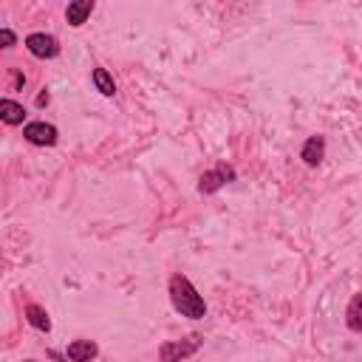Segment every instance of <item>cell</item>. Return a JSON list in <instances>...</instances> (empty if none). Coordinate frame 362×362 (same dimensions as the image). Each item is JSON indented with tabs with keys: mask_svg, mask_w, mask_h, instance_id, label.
I'll use <instances>...</instances> for the list:
<instances>
[{
	"mask_svg": "<svg viewBox=\"0 0 362 362\" xmlns=\"http://www.w3.org/2000/svg\"><path fill=\"white\" fill-rule=\"evenodd\" d=\"M167 294H170L173 308H175L181 317H189V320H204V317H206V303H204V297L198 294V288L189 283V277L173 274L170 283H167Z\"/></svg>",
	"mask_w": 362,
	"mask_h": 362,
	"instance_id": "cell-1",
	"label": "cell"
},
{
	"mask_svg": "<svg viewBox=\"0 0 362 362\" xmlns=\"http://www.w3.org/2000/svg\"><path fill=\"white\" fill-rule=\"evenodd\" d=\"M204 345V337L201 334H189L184 339H170L158 348V359L161 362H181V359H189L192 354H198V348Z\"/></svg>",
	"mask_w": 362,
	"mask_h": 362,
	"instance_id": "cell-2",
	"label": "cell"
},
{
	"mask_svg": "<svg viewBox=\"0 0 362 362\" xmlns=\"http://www.w3.org/2000/svg\"><path fill=\"white\" fill-rule=\"evenodd\" d=\"M235 178H238L235 167H229V164H215L212 170H206V173L198 178V192H201V195H212V192H218L221 187H226V184L235 181Z\"/></svg>",
	"mask_w": 362,
	"mask_h": 362,
	"instance_id": "cell-3",
	"label": "cell"
},
{
	"mask_svg": "<svg viewBox=\"0 0 362 362\" xmlns=\"http://www.w3.org/2000/svg\"><path fill=\"white\" fill-rule=\"evenodd\" d=\"M23 139H25L28 144H34V147H54L57 139H59V130H57L51 122L37 119V122L23 124Z\"/></svg>",
	"mask_w": 362,
	"mask_h": 362,
	"instance_id": "cell-4",
	"label": "cell"
},
{
	"mask_svg": "<svg viewBox=\"0 0 362 362\" xmlns=\"http://www.w3.org/2000/svg\"><path fill=\"white\" fill-rule=\"evenodd\" d=\"M25 48L37 59H54V57H59V40L54 34H45V31H31L25 37Z\"/></svg>",
	"mask_w": 362,
	"mask_h": 362,
	"instance_id": "cell-5",
	"label": "cell"
},
{
	"mask_svg": "<svg viewBox=\"0 0 362 362\" xmlns=\"http://www.w3.org/2000/svg\"><path fill=\"white\" fill-rule=\"evenodd\" d=\"M300 158H303V164L305 167H317L322 158H325V136H308L305 141H303V147H300Z\"/></svg>",
	"mask_w": 362,
	"mask_h": 362,
	"instance_id": "cell-6",
	"label": "cell"
},
{
	"mask_svg": "<svg viewBox=\"0 0 362 362\" xmlns=\"http://www.w3.org/2000/svg\"><path fill=\"white\" fill-rule=\"evenodd\" d=\"M93 8H96L93 0H74V3H68V6H65V20H68V25H71V28L85 25L88 17L93 14Z\"/></svg>",
	"mask_w": 362,
	"mask_h": 362,
	"instance_id": "cell-7",
	"label": "cell"
},
{
	"mask_svg": "<svg viewBox=\"0 0 362 362\" xmlns=\"http://www.w3.org/2000/svg\"><path fill=\"white\" fill-rule=\"evenodd\" d=\"M65 356L71 362H90V359L99 356V345L93 339H74V342H68Z\"/></svg>",
	"mask_w": 362,
	"mask_h": 362,
	"instance_id": "cell-8",
	"label": "cell"
},
{
	"mask_svg": "<svg viewBox=\"0 0 362 362\" xmlns=\"http://www.w3.org/2000/svg\"><path fill=\"white\" fill-rule=\"evenodd\" d=\"M0 119H3L8 127H17V124H23V119H25V107H23L20 102L3 96V99H0Z\"/></svg>",
	"mask_w": 362,
	"mask_h": 362,
	"instance_id": "cell-9",
	"label": "cell"
},
{
	"mask_svg": "<svg viewBox=\"0 0 362 362\" xmlns=\"http://www.w3.org/2000/svg\"><path fill=\"white\" fill-rule=\"evenodd\" d=\"M25 322H28L31 328L42 331V334L51 331V317H48V311H45L42 305H37V303H28V305H25Z\"/></svg>",
	"mask_w": 362,
	"mask_h": 362,
	"instance_id": "cell-10",
	"label": "cell"
},
{
	"mask_svg": "<svg viewBox=\"0 0 362 362\" xmlns=\"http://www.w3.org/2000/svg\"><path fill=\"white\" fill-rule=\"evenodd\" d=\"M345 325H348L354 334H362V291H356V294L348 300V308H345Z\"/></svg>",
	"mask_w": 362,
	"mask_h": 362,
	"instance_id": "cell-11",
	"label": "cell"
},
{
	"mask_svg": "<svg viewBox=\"0 0 362 362\" xmlns=\"http://www.w3.org/2000/svg\"><path fill=\"white\" fill-rule=\"evenodd\" d=\"M90 79H93V88H96L102 96H113V93H116V82H113V76H110L107 68H93Z\"/></svg>",
	"mask_w": 362,
	"mask_h": 362,
	"instance_id": "cell-12",
	"label": "cell"
},
{
	"mask_svg": "<svg viewBox=\"0 0 362 362\" xmlns=\"http://www.w3.org/2000/svg\"><path fill=\"white\" fill-rule=\"evenodd\" d=\"M0 42H3V48H14V42H17L14 31L11 28H0Z\"/></svg>",
	"mask_w": 362,
	"mask_h": 362,
	"instance_id": "cell-13",
	"label": "cell"
},
{
	"mask_svg": "<svg viewBox=\"0 0 362 362\" xmlns=\"http://www.w3.org/2000/svg\"><path fill=\"white\" fill-rule=\"evenodd\" d=\"M37 105H40V107H42V105H48V90H42V93L37 96Z\"/></svg>",
	"mask_w": 362,
	"mask_h": 362,
	"instance_id": "cell-14",
	"label": "cell"
},
{
	"mask_svg": "<svg viewBox=\"0 0 362 362\" xmlns=\"http://www.w3.org/2000/svg\"><path fill=\"white\" fill-rule=\"evenodd\" d=\"M23 362H37V359H23Z\"/></svg>",
	"mask_w": 362,
	"mask_h": 362,
	"instance_id": "cell-15",
	"label": "cell"
}]
</instances>
